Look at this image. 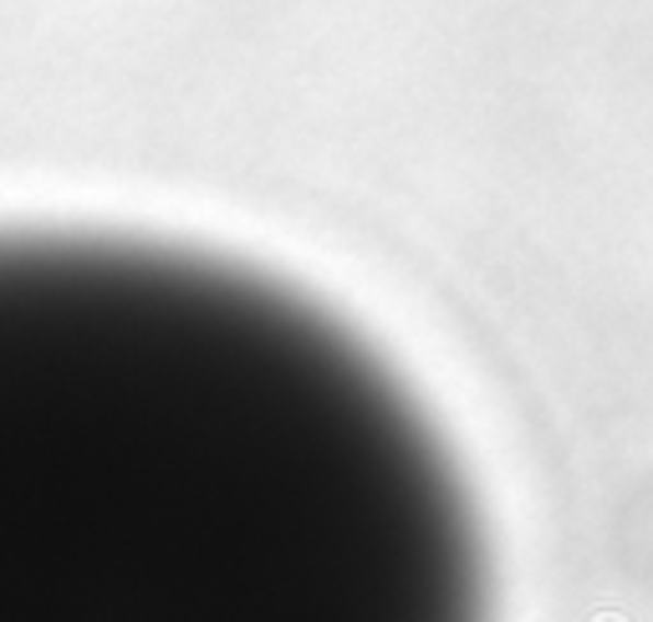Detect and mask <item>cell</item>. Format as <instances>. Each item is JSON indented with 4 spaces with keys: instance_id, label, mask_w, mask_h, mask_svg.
Here are the masks:
<instances>
[{
    "instance_id": "6da1fadb",
    "label": "cell",
    "mask_w": 653,
    "mask_h": 622,
    "mask_svg": "<svg viewBox=\"0 0 653 622\" xmlns=\"http://www.w3.org/2000/svg\"><path fill=\"white\" fill-rule=\"evenodd\" d=\"M476 505L326 311L209 255L0 235V618L424 622Z\"/></svg>"
}]
</instances>
